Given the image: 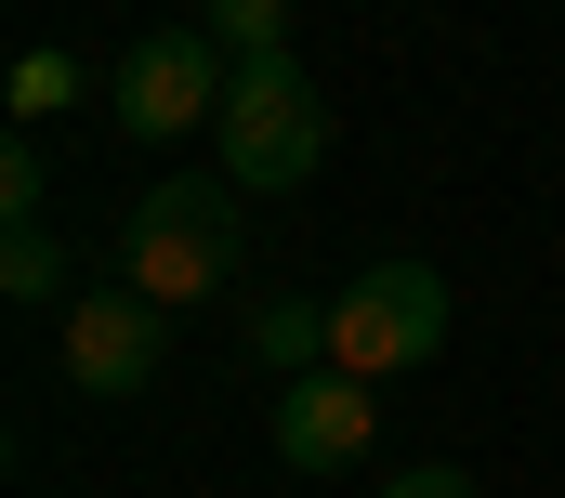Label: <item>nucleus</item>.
<instances>
[{
  "label": "nucleus",
  "instance_id": "nucleus-1",
  "mask_svg": "<svg viewBox=\"0 0 565 498\" xmlns=\"http://www.w3.org/2000/svg\"><path fill=\"white\" fill-rule=\"evenodd\" d=\"M211 144H224V184H237V197H302L316 158H329V106H316L302 53H237Z\"/></svg>",
  "mask_w": 565,
  "mask_h": 498
},
{
  "label": "nucleus",
  "instance_id": "nucleus-2",
  "mask_svg": "<svg viewBox=\"0 0 565 498\" xmlns=\"http://www.w3.org/2000/svg\"><path fill=\"white\" fill-rule=\"evenodd\" d=\"M237 275V184L211 171H171V184H145L132 210H119V289L145 302H211Z\"/></svg>",
  "mask_w": 565,
  "mask_h": 498
},
{
  "label": "nucleus",
  "instance_id": "nucleus-3",
  "mask_svg": "<svg viewBox=\"0 0 565 498\" xmlns=\"http://www.w3.org/2000/svg\"><path fill=\"white\" fill-rule=\"evenodd\" d=\"M447 355V275L434 262H369L342 302H329V368L355 380H408Z\"/></svg>",
  "mask_w": 565,
  "mask_h": 498
},
{
  "label": "nucleus",
  "instance_id": "nucleus-4",
  "mask_svg": "<svg viewBox=\"0 0 565 498\" xmlns=\"http://www.w3.org/2000/svg\"><path fill=\"white\" fill-rule=\"evenodd\" d=\"M224 79H237V53L211 26H145L119 53V79H106V106H119L132 144H184L198 119H224Z\"/></svg>",
  "mask_w": 565,
  "mask_h": 498
},
{
  "label": "nucleus",
  "instance_id": "nucleus-5",
  "mask_svg": "<svg viewBox=\"0 0 565 498\" xmlns=\"http://www.w3.org/2000/svg\"><path fill=\"white\" fill-rule=\"evenodd\" d=\"M171 368V302H145V289H79L66 302V380L79 393H145V380Z\"/></svg>",
  "mask_w": 565,
  "mask_h": 498
},
{
  "label": "nucleus",
  "instance_id": "nucleus-6",
  "mask_svg": "<svg viewBox=\"0 0 565 498\" xmlns=\"http://www.w3.org/2000/svg\"><path fill=\"white\" fill-rule=\"evenodd\" d=\"M369 420H382V380H355V368L277 380V459L289 473H355L369 459Z\"/></svg>",
  "mask_w": 565,
  "mask_h": 498
},
{
  "label": "nucleus",
  "instance_id": "nucleus-7",
  "mask_svg": "<svg viewBox=\"0 0 565 498\" xmlns=\"http://www.w3.org/2000/svg\"><path fill=\"white\" fill-rule=\"evenodd\" d=\"M250 355H264L277 380L329 368V302H264V315H250Z\"/></svg>",
  "mask_w": 565,
  "mask_h": 498
},
{
  "label": "nucleus",
  "instance_id": "nucleus-8",
  "mask_svg": "<svg viewBox=\"0 0 565 498\" xmlns=\"http://www.w3.org/2000/svg\"><path fill=\"white\" fill-rule=\"evenodd\" d=\"M66 106H79V53H53V40H40V53H13V131L66 119Z\"/></svg>",
  "mask_w": 565,
  "mask_h": 498
},
{
  "label": "nucleus",
  "instance_id": "nucleus-9",
  "mask_svg": "<svg viewBox=\"0 0 565 498\" xmlns=\"http://www.w3.org/2000/svg\"><path fill=\"white\" fill-rule=\"evenodd\" d=\"M0 289H13V302H66V249H53V224H13V237H0Z\"/></svg>",
  "mask_w": 565,
  "mask_h": 498
},
{
  "label": "nucleus",
  "instance_id": "nucleus-10",
  "mask_svg": "<svg viewBox=\"0 0 565 498\" xmlns=\"http://www.w3.org/2000/svg\"><path fill=\"white\" fill-rule=\"evenodd\" d=\"M211 40L224 53H289V0H211Z\"/></svg>",
  "mask_w": 565,
  "mask_h": 498
},
{
  "label": "nucleus",
  "instance_id": "nucleus-11",
  "mask_svg": "<svg viewBox=\"0 0 565 498\" xmlns=\"http://www.w3.org/2000/svg\"><path fill=\"white\" fill-rule=\"evenodd\" d=\"M40 197H53V171H40V144L13 131V158H0V210H13V224H40Z\"/></svg>",
  "mask_w": 565,
  "mask_h": 498
},
{
  "label": "nucleus",
  "instance_id": "nucleus-12",
  "mask_svg": "<svg viewBox=\"0 0 565 498\" xmlns=\"http://www.w3.org/2000/svg\"><path fill=\"white\" fill-rule=\"evenodd\" d=\"M382 498H473V473H460V459H422V473H395Z\"/></svg>",
  "mask_w": 565,
  "mask_h": 498
}]
</instances>
